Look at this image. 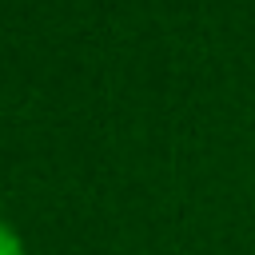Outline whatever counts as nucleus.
<instances>
[{
  "mask_svg": "<svg viewBox=\"0 0 255 255\" xmlns=\"http://www.w3.org/2000/svg\"><path fill=\"white\" fill-rule=\"evenodd\" d=\"M0 255H20V247H16V239H12L8 227H0Z\"/></svg>",
  "mask_w": 255,
  "mask_h": 255,
  "instance_id": "1",
  "label": "nucleus"
}]
</instances>
